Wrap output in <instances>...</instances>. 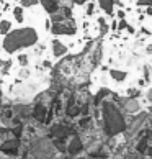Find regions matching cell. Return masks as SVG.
I'll list each match as a JSON object with an SVG mask.
<instances>
[{
    "mask_svg": "<svg viewBox=\"0 0 152 159\" xmlns=\"http://www.w3.org/2000/svg\"><path fill=\"white\" fill-rule=\"evenodd\" d=\"M51 133L54 134V136H57V138H66L67 134L71 133V129L66 128V126H62V125H54L51 128Z\"/></svg>",
    "mask_w": 152,
    "mask_h": 159,
    "instance_id": "obj_8",
    "label": "cell"
},
{
    "mask_svg": "<svg viewBox=\"0 0 152 159\" xmlns=\"http://www.w3.org/2000/svg\"><path fill=\"white\" fill-rule=\"evenodd\" d=\"M98 25H100V33H102V36L108 33L110 26L106 25V20H105V16H100V18H98Z\"/></svg>",
    "mask_w": 152,
    "mask_h": 159,
    "instance_id": "obj_11",
    "label": "cell"
},
{
    "mask_svg": "<svg viewBox=\"0 0 152 159\" xmlns=\"http://www.w3.org/2000/svg\"><path fill=\"white\" fill-rule=\"evenodd\" d=\"M145 52H147V54H152V44L145 46Z\"/></svg>",
    "mask_w": 152,
    "mask_h": 159,
    "instance_id": "obj_25",
    "label": "cell"
},
{
    "mask_svg": "<svg viewBox=\"0 0 152 159\" xmlns=\"http://www.w3.org/2000/svg\"><path fill=\"white\" fill-rule=\"evenodd\" d=\"M13 133L16 134V138H20V134H21V126H16V128L13 129Z\"/></svg>",
    "mask_w": 152,
    "mask_h": 159,
    "instance_id": "obj_24",
    "label": "cell"
},
{
    "mask_svg": "<svg viewBox=\"0 0 152 159\" xmlns=\"http://www.w3.org/2000/svg\"><path fill=\"white\" fill-rule=\"evenodd\" d=\"M128 25H129V23L126 21V18H123V20H119V21H118V31H124Z\"/></svg>",
    "mask_w": 152,
    "mask_h": 159,
    "instance_id": "obj_15",
    "label": "cell"
},
{
    "mask_svg": "<svg viewBox=\"0 0 152 159\" xmlns=\"http://www.w3.org/2000/svg\"><path fill=\"white\" fill-rule=\"evenodd\" d=\"M18 61H20L21 66H26V64H28V56H26V54H20Z\"/></svg>",
    "mask_w": 152,
    "mask_h": 159,
    "instance_id": "obj_18",
    "label": "cell"
},
{
    "mask_svg": "<svg viewBox=\"0 0 152 159\" xmlns=\"http://www.w3.org/2000/svg\"><path fill=\"white\" fill-rule=\"evenodd\" d=\"M145 16H152V7H150V5L145 7Z\"/></svg>",
    "mask_w": 152,
    "mask_h": 159,
    "instance_id": "obj_23",
    "label": "cell"
},
{
    "mask_svg": "<svg viewBox=\"0 0 152 159\" xmlns=\"http://www.w3.org/2000/svg\"><path fill=\"white\" fill-rule=\"evenodd\" d=\"M59 3L62 5V7H71V5H72V0H59Z\"/></svg>",
    "mask_w": 152,
    "mask_h": 159,
    "instance_id": "obj_20",
    "label": "cell"
},
{
    "mask_svg": "<svg viewBox=\"0 0 152 159\" xmlns=\"http://www.w3.org/2000/svg\"><path fill=\"white\" fill-rule=\"evenodd\" d=\"M38 2H39V0H23L21 5H23V7H33V5H36Z\"/></svg>",
    "mask_w": 152,
    "mask_h": 159,
    "instance_id": "obj_17",
    "label": "cell"
},
{
    "mask_svg": "<svg viewBox=\"0 0 152 159\" xmlns=\"http://www.w3.org/2000/svg\"><path fill=\"white\" fill-rule=\"evenodd\" d=\"M52 34H66V36H72V34L77 33V23L74 18H66L62 21L52 23L51 26Z\"/></svg>",
    "mask_w": 152,
    "mask_h": 159,
    "instance_id": "obj_2",
    "label": "cell"
},
{
    "mask_svg": "<svg viewBox=\"0 0 152 159\" xmlns=\"http://www.w3.org/2000/svg\"><path fill=\"white\" fill-rule=\"evenodd\" d=\"M108 74H110V77H111V80L118 82V84L126 82V80H128V75H129L126 70H123V69H110Z\"/></svg>",
    "mask_w": 152,
    "mask_h": 159,
    "instance_id": "obj_4",
    "label": "cell"
},
{
    "mask_svg": "<svg viewBox=\"0 0 152 159\" xmlns=\"http://www.w3.org/2000/svg\"><path fill=\"white\" fill-rule=\"evenodd\" d=\"M126 31L129 33V34H136V28H134L132 25H128L126 26Z\"/></svg>",
    "mask_w": 152,
    "mask_h": 159,
    "instance_id": "obj_21",
    "label": "cell"
},
{
    "mask_svg": "<svg viewBox=\"0 0 152 159\" xmlns=\"http://www.w3.org/2000/svg\"><path fill=\"white\" fill-rule=\"evenodd\" d=\"M89 0H72V3H75V5H85Z\"/></svg>",
    "mask_w": 152,
    "mask_h": 159,
    "instance_id": "obj_22",
    "label": "cell"
},
{
    "mask_svg": "<svg viewBox=\"0 0 152 159\" xmlns=\"http://www.w3.org/2000/svg\"><path fill=\"white\" fill-rule=\"evenodd\" d=\"M136 5H137V7H147V5L152 7V0H137Z\"/></svg>",
    "mask_w": 152,
    "mask_h": 159,
    "instance_id": "obj_16",
    "label": "cell"
},
{
    "mask_svg": "<svg viewBox=\"0 0 152 159\" xmlns=\"http://www.w3.org/2000/svg\"><path fill=\"white\" fill-rule=\"evenodd\" d=\"M116 16H118L119 20H123V18H126V13H124V10H123V8H119L118 11H116Z\"/></svg>",
    "mask_w": 152,
    "mask_h": 159,
    "instance_id": "obj_19",
    "label": "cell"
},
{
    "mask_svg": "<svg viewBox=\"0 0 152 159\" xmlns=\"http://www.w3.org/2000/svg\"><path fill=\"white\" fill-rule=\"evenodd\" d=\"M18 148H20L18 139H8L0 146V151L7 152V154H16V152H18Z\"/></svg>",
    "mask_w": 152,
    "mask_h": 159,
    "instance_id": "obj_3",
    "label": "cell"
},
{
    "mask_svg": "<svg viewBox=\"0 0 152 159\" xmlns=\"http://www.w3.org/2000/svg\"><path fill=\"white\" fill-rule=\"evenodd\" d=\"M13 16L18 23H23V7H15L13 8Z\"/></svg>",
    "mask_w": 152,
    "mask_h": 159,
    "instance_id": "obj_13",
    "label": "cell"
},
{
    "mask_svg": "<svg viewBox=\"0 0 152 159\" xmlns=\"http://www.w3.org/2000/svg\"><path fill=\"white\" fill-rule=\"evenodd\" d=\"M110 28H111V30H118V21L113 20V23H111V26H110Z\"/></svg>",
    "mask_w": 152,
    "mask_h": 159,
    "instance_id": "obj_26",
    "label": "cell"
},
{
    "mask_svg": "<svg viewBox=\"0 0 152 159\" xmlns=\"http://www.w3.org/2000/svg\"><path fill=\"white\" fill-rule=\"evenodd\" d=\"M10 28H11V23L8 20H2V21H0V33H2V34H7L10 31Z\"/></svg>",
    "mask_w": 152,
    "mask_h": 159,
    "instance_id": "obj_12",
    "label": "cell"
},
{
    "mask_svg": "<svg viewBox=\"0 0 152 159\" xmlns=\"http://www.w3.org/2000/svg\"><path fill=\"white\" fill-rule=\"evenodd\" d=\"M116 2H118V0H98V5H100V8H102L106 15L113 16V15H115V13H113V8H115Z\"/></svg>",
    "mask_w": 152,
    "mask_h": 159,
    "instance_id": "obj_7",
    "label": "cell"
},
{
    "mask_svg": "<svg viewBox=\"0 0 152 159\" xmlns=\"http://www.w3.org/2000/svg\"><path fill=\"white\" fill-rule=\"evenodd\" d=\"M34 118H36L38 121H44L46 120V107L43 103H38L36 107H34Z\"/></svg>",
    "mask_w": 152,
    "mask_h": 159,
    "instance_id": "obj_9",
    "label": "cell"
},
{
    "mask_svg": "<svg viewBox=\"0 0 152 159\" xmlns=\"http://www.w3.org/2000/svg\"><path fill=\"white\" fill-rule=\"evenodd\" d=\"M51 48H52V54H54V57H62V56H66L67 54V46L61 43L59 39H54L52 41V44H51Z\"/></svg>",
    "mask_w": 152,
    "mask_h": 159,
    "instance_id": "obj_5",
    "label": "cell"
},
{
    "mask_svg": "<svg viewBox=\"0 0 152 159\" xmlns=\"http://www.w3.org/2000/svg\"><path fill=\"white\" fill-rule=\"evenodd\" d=\"M93 11H95V3L93 2H87V16H92L93 15Z\"/></svg>",
    "mask_w": 152,
    "mask_h": 159,
    "instance_id": "obj_14",
    "label": "cell"
},
{
    "mask_svg": "<svg viewBox=\"0 0 152 159\" xmlns=\"http://www.w3.org/2000/svg\"><path fill=\"white\" fill-rule=\"evenodd\" d=\"M80 149H82V143H80L79 138H75L72 143L69 144V152H71V154H77Z\"/></svg>",
    "mask_w": 152,
    "mask_h": 159,
    "instance_id": "obj_10",
    "label": "cell"
},
{
    "mask_svg": "<svg viewBox=\"0 0 152 159\" xmlns=\"http://www.w3.org/2000/svg\"><path fill=\"white\" fill-rule=\"evenodd\" d=\"M38 43V33L34 28H18V30L8 31L5 34L3 39V49L11 54V52L23 49V48H30Z\"/></svg>",
    "mask_w": 152,
    "mask_h": 159,
    "instance_id": "obj_1",
    "label": "cell"
},
{
    "mask_svg": "<svg viewBox=\"0 0 152 159\" xmlns=\"http://www.w3.org/2000/svg\"><path fill=\"white\" fill-rule=\"evenodd\" d=\"M41 2V5H43V8L48 11L49 15H52V13H56L57 10H59L62 5L59 3V0H39Z\"/></svg>",
    "mask_w": 152,
    "mask_h": 159,
    "instance_id": "obj_6",
    "label": "cell"
}]
</instances>
